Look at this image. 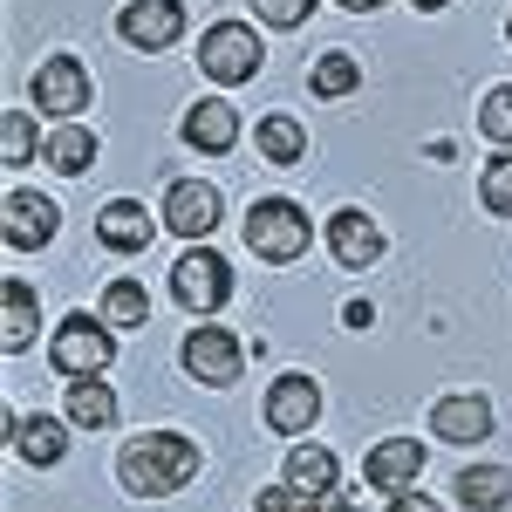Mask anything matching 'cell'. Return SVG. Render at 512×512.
Wrapping results in <instances>:
<instances>
[{"label":"cell","instance_id":"44dd1931","mask_svg":"<svg viewBox=\"0 0 512 512\" xmlns=\"http://www.w3.org/2000/svg\"><path fill=\"white\" fill-rule=\"evenodd\" d=\"M458 492L472 512H512V472H499V465H472L458 478Z\"/></svg>","mask_w":512,"mask_h":512},{"label":"cell","instance_id":"9c48e42d","mask_svg":"<svg viewBox=\"0 0 512 512\" xmlns=\"http://www.w3.org/2000/svg\"><path fill=\"white\" fill-rule=\"evenodd\" d=\"M164 226L185 239H205L219 226V192L205 185V178H178L171 192H164Z\"/></svg>","mask_w":512,"mask_h":512},{"label":"cell","instance_id":"3957f363","mask_svg":"<svg viewBox=\"0 0 512 512\" xmlns=\"http://www.w3.org/2000/svg\"><path fill=\"white\" fill-rule=\"evenodd\" d=\"M48 362H55L62 376H103V369L117 362V335H110V321L69 315L62 328H55V342H48Z\"/></svg>","mask_w":512,"mask_h":512},{"label":"cell","instance_id":"cb8c5ba5","mask_svg":"<svg viewBox=\"0 0 512 512\" xmlns=\"http://www.w3.org/2000/svg\"><path fill=\"white\" fill-rule=\"evenodd\" d=\"M103 321H110V328H144V321H151V294H144L137 280H110V294H103Z\"/></svg>","mask_w":512,"mask_h":512},{"label":"cell","instance_id":"5bb4252c","mask_svg":"<svg viewBox=\"0 0 512 512\" xmlns=\"http://www.w3.org/2000/svg\"><path fill=\"white\" fill-rule=\"evenodd\" d=\"M185 144L192 151H233L239 144V117H233V103H219V96H205V103H192L185 110Z\"/></svg>","mask_w":512,"mask_h":512},{"label":"cell","instance_id":"8fae6325","mask_svg":"<svg viewBox=\"0 0 512 512\" xmlns=\"http://www.w3.org/2000/svg\"><path fill=\"white\" fill-rule=\"evenodd\" d=\"M0 212H7V246H14V253L48 246V239H55V219H62V212H55L41 192H7V205H0Z\"/></svg>","mask_w":512,"mask_h":512},{"label":"cell","instance_id":"484cf974","mask_svg":"<svg viewBox=\"0 0 512 512\" xmlns=\"http://www.w3.org/2000/svg\"><path fill=\"white\" fill-rule=\"evenodd\" d=\"M478 130H485L492 144H512V82H499V89L478 103Z\"/></svg>","mask_w":512,"mask_h":512},{"label":"cell","instance_id":"f546056e","mask_svg":"<svg viewBox=\"0 0 512 512\" xmlns=\"http://www.w3.org/2000/svg\"><path fill=\"white\" fill-rule=\"evenodd\" d=\"M253 512H321V499L294 492V485H280V492H260V499H253Z\"/></svg>","mask_w":512,"mask_h":512},{"label":"cell","instance_id":"30bf717a","mask_svg":"<svg viewBox=\"0 0 512 512\" xmlns=\"http://www.w3.org/2000/svg\"><path fill=\"white\" fill-rule=\"evenodd\" d=\"M315 417H321V390H315V376H280L274 390H267V424H274L280 437L315 431Z\"/></svg>","mask_w":512,"mask_h":512},{"label":"cell","instance_id":"7c38bea8","mask_svg":"<svg viewBox=\"0 0 512 512\" xmlns=\"http://www.w3.org/2000/svg\"><path fill=\"white\" fill-rule=\"evenodd\" d=\"M417 478H424V444L417 437H383L369 451V485L376 492H410Z\"/></svg>","mask_w":512,"mask_h":512},{"label":"cell","instance_id":"9a60e30c","mask_svg":"<svg viewBox=\"0 0 512 512\" xmlns=\"http://www.w3.org/2000/svg\"><path fill=\"white\" fill-rule=\"evenodd\" d=\"M431 431L444 437V444H478V437L492 431V403H485V396H444L431 410Z\"/></svg>","mask_w":512,"mask_h":512},{"label":"cell","instance_id":"52a82bcc","mask_svg":"<svg viewBox=\"0 0 512 512\" xmlns=\"http://www.w3.org/2000/svg\"><path fill=\"white\" fill-rule=\"evenodd\" d=\"M117 35L130 48H144V55H158V48H171V41L185 35V7L178 0H130L117 14Z\"/></svg>","mask_w":512,"mask_h":512},{"label":"cell","instance_id":"4316f807","mask_svg":"<svg viewBox=\"0 0 512 512\" xmlns=\"http://www.w3.org/2000/svg\"><path fill=\"white\" fill-rule=\"evenodd\" d=\"M0 151H7V164L35 158V117H28V110H7V123H0Z\"/></svg>","mask_w":512,"mask_h":512},{"label":"cell","instance_id":"1f68e13d","mask_svg":"<svg viewBox=\"0 0 512 512\" xmlns=\"http://www.w3.org/2000/svg\"><path fill=\"white\" fill-rule=\"evenodd\" d=\"M342 7H349V14H369V7H383V0H342Z\"/></svg>","mask_w":512,"mask_h":512},{"label":"cell","instance_id":"6da1fadb","mask_svg":"<svg viewBox=\"0 0 512 512\" xmlns=\"http://www.w3.org/2000/svg\"><path fill=\"white\" fill-rule=\"evenodd\" d=\"M192 472H198V444L185 431L130 437V444H123V458H117L123 492H137V499H164V492L192 485Z\"/></svg>","mask_w":512,"mask_h":512},{"label":"cell","instance_id":"4dcf8cb0","mask_svg":"<svg viewBox=\"0 0 512 512\" xmlns=\"http://www.w3.org/2000/svg\"><path fill=\"white\" fill-rule=\"evenodd\" d=\"M390 512H444L437 499H417V492H390Z\"/></svg>","mask_w":512,"mask_h":512},{"label":"cell","instance_id":"603a6c76","mask_svg":"<svg viewBox=\"0 0 512 512\" xmlns=\"http://www.w3.org/2000/svg\"><path fill=\"white\" fill-rule=\"evenodd\" d=\"M301 151H308V130L294 117H260V158L267 164H301Z\"/></svg>","mask_w":512,"mask_h":512},{"label":"cell","instance_id":"d6a6232c","mask_svg":"<svg viewBox=\"0 0 512 512\" xmlns=\"http://www.w3.org/2000/svg\"><path fill=\"white\" fill-rule=\"evenodd\" d=\"M417 7H451V0H417Z\"/></svg>","mask_w":512,"mask_h":512},{"label":"cell","instance_id":"5b68a950","mask_svg":"<svg viewBox=\"0 0 512 512\" xmlns=\"http://www.w3.org/2000/svg\"><path fill=\"white\" fill-rule=\"evenodd\" d=\"M171 294H178V301H185L192 315H212V308H219V301L233 294V267H226V260L212 253V246H192V253H185V260L171 267Z\"/></svg>","mask_w":512,"mask_h":512},{"label":"cell","instance_id":"836d02e7","mask_svg":"<svg viewBox=\"0 0 512 512\" xmlns=\"http://www.w3.org/2000/svg\"><path fill=\"white\" fill-rule=\"evenodd\" d=\"M506 35H512V21H506Z\"/></svg>","mask_w":512,"mask_h":512},{"label":"cell","instance_id":"83f0119b","mask_svg":"<svg viewBox=\"0 0 512 512\" xmlns=\"http://www.w3.org/2000/svg\"><path fill=\"white\" fill-rule=\"evenodd\" d=\"M478 198H485L499 219H512V158H492V164H485V178H478Z\"/></svg>","mask_w":512,"mask_h":512},{"label":"cell","instance_id":"e0dca14e","mask_svg":"<svg viewBox=\"0 0 512 512\" xmlns=\"http://www.w3.org/2000/svg\"><path fill=\"white\" fill-rule=\"evenodd\" d=\"M7 437H14V451L28 465H62V451H69V437H62L55 417H7Z\"/></svg>","mask_w":512,"mask_h":512},{"label":"cell","instance_id":"d4e9b609","mask_svg":"<svg viewBox=\"0 0 512 512\" xmlns=\"http://www.w3.org/2000/svg\"><path fill=\"white\" fill-rule=\"evenodd\" d=\"M355 82H362V62L342 55V48H335V55H321L315 69H308V89H315V96H349Z\"/></svg>","mask_w":512,"mask_h":512},{"label":"cell","instance_id":"d6986e66","mask_svg":"<svg viewBox=\"0 0 512 512\" xmlns=\"http://www.w3.org/2000/svg\"><path fill=\"white\" fill-rule=\"evenodd\" d=\"M0 301H7V328H0V342H7V355H21L28 342H35V287L21 274L0 280Z\"/></svg>","mask_w":512,"mask_h":512},{"label":"cell","instance_id":"ac0fdd59","mask_svg":"<svg viewBox=\"0 0 512 512\" xmlns=\"http://www.w3.org/2000/svg\"><path fill=\"white\" fill-rule=\"evenodd\" d=\"M287 485L308 492V499H328V492H335V451H321V444H294V451H287Z\"/></svg>","mask_w":512,"mask_h":512},{"label":"cell","instance_id":"ffe728a7","mask_svg":"<svg viewBox=\"0 0 512 512\" xmlns=\"http://www.w3.org/2000/svg\"><path fill=\"white\" fill-rule=\"evenodd\" d=\"M69 424H82V431H110V424H117V396H110V383L76 376V383H69Z\"/></svg>","mask_w":512,"mask_h":512},{"label":"cell","instance_id":"8992f818","mask_svg":"<svg viewBox=\"0 0 512 512\" xmlns=\"http://www.w3.org/2000/svg\"><path fill=\"white\" fill-rule=\"evenodd\" d=\"M28 89H35V110H48V117H62V123L76 117V110H89V69H82L76 55H48Z\"/></svg>","mask_w":512,"mask_h":512},{"label":"cell","instance_id":"7402d4cb","mask_svg":"<svg viewBox=\"0 0 512 512\" xmlns=\"http://www.w3.org/2000/svg\"><path fill=\"white\" fill-rule=\"evenodd\" d=\"M41 158L55 164L62 178H76V171H89V158H96V137H89L82 123H62V130H55V137L41 144Z\"/></svg>","mask_w":512,"mask_h":512},{"label":"cell","instance_id":"2e32d148","mask_svg":"<svg viewBox=\"0 0 512 512\" xmlns=\"http://www.w3.org/2000/svg\"><path fill=\"white\" fill-rule=\"evenodd\" d=\"M96 233H103L110 253H144V246H151V212H144L137 198H110L103 219H96Z\"/></svg>","mask_w":512,"mask_h":512},{"label":"cell","instance_id":"f1b7e54d","mask_svg":"<svg viewBox=\"0 0 512 512\" xmlns=\"http://www.w3.org/2000/svg\"><path fill=\"white\" fill-rule=\"evenodd\" d=\"M253 7H260L267 28H301V21L315 14V0H253Z\"/></svg>","mask_w":512,"mask_h":512},{"label":"cell","instance_id":"ba28073f","mask_svg":"<svg viewBox=\"0 0 512 512\" xmlns=\"http://www.w3.org/2000/svg\"><path fill=\"white\" fill-rule=\"evenodd\" d=\"M178 355H185V376H192V383H212V390L239 383V342L226 328H192Z\"/></svg>","mask_w":512,"mask_h":512},{"label":"cell","instance_id":"277c9868","mask_svg":"<svg viewBox=\"0 0 512 512\" xmlns=\"http://www.w3.org/2000/svg\"><path fill=\"white\" fill-rule=\"evenodd\" d=\"M198 69L212 82H253L260 76V35L246 28V21H219V28H205V41H198Z\"/></svg>","mask_w":512,"mask_h":512},{"label":"cell","instance_id":"4fadbf2b","mask_svg":"<svg viewBox=\"0 0 512 512\" xmlns=\"http://www.w3.org/2000/svg\"><path fill=\"white\" fill-rule=\"evenodd\" d=\"M328 246H335V260H342V267H369V260L383 253V233H376V219H369V212L342 205V212L328 219Z\"/></svg>","mask_w":512,"mask_h":512},{"label":"cell","instance_id":"7a4b0ae2","mask_svg":"<svg viewBox=\"0 0 512 512\" xmlns=\"http://www.w3.org/2000/svg\"><path fill=\"white\" fill-rule=\"evenodd\" d=\"M308 239H315V226H308V212H301L294 198H260V205L246 212V246H253L260 260H274V267L301 260Z\"/></svg>","mask_w":512,"mask_h":512}]
</instances>
